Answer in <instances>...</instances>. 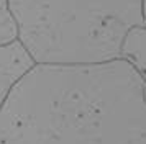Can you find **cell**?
Returning a JSON list of instances; mask_svg holds the SVG:
<instances>
[{"label": "cell", "mask_w": 146, "mask_h": 144, "mask_svg": "<svg viewBox=\"0 0 146 144\" xmlns=\"http://www.w3.org/2000/svg\"><path fill=\"white\" fill-rule=\"evenodd\" d=\"M0 144H146V82L123 59L33 64L0 106Z\"/></svg>", "instance_id": "6da1fadb"}, {"label": "cell", "mask_w": 146, "mask_h": 144, "mask_svg": "<svg viewBox=\"0 0 146 144\" xmlns=\"http://www.w3.org/2000/svg\"><path fill=\"white\" fill-rule=\"evenodd\" d=\"M18 41L35 64L82 65L120 59L141 0H10Z\"/></svg>", "instance_id": "7a4b0ae2"}, {"label": "cell", "mask_w": 146, "mask_h": 144, "mask_svg": "<svg viewBox=\"0 0 146 144\" xmlns=\"http://www.w3.org/2000/svg\"><path fill=\"white\" fill-rule=\"evenodd\" d=\"M33 64L30 54L18 39L10 44L0 46V106L15 82Z\"/></svg>", "instance_id": "3957f363"}, {"label": "cell", "mask_w": 146, "mask_h": 144, "mask_svg": "<svg viewBox=\"0 0 146 144\" xmlns=\"http://www.w3.org/2000/svg\"><path fill=\"white\" fill-rule=\"evenodd\" d=\"M120 59L128 62L146 82V25L133 26L125 34L120 46Z\"/></svg>", "instance_id": "277c9868"}, {"label": "cell", "mask_w": 146, "mask_h": 144, "mask_svg": "<svg viewBox=\"0 0 146 144\" xmlns=\"http://www.w3.org/2000/svg\"><path fill=\"white\" fill-rule=\"evenodd\" d=\"M18 30L10 10V0H0V46L17 41Z\"/></svg>", "instance_id": "5b68a950"}, {"label": "cell", "mask_w": 146, "mask_h": 144, "mask_svg": "<svg viewBox=\"0 0 146 144\" xmlns=\"http://www.w3.org/2000/svg\"><path fill=\"white\" fill-rule=\"evenodd\" d=\"M141 17H143V25H146V0H141Z\"/></svg>", "instance_id": "8992f818"}]
</instances>
